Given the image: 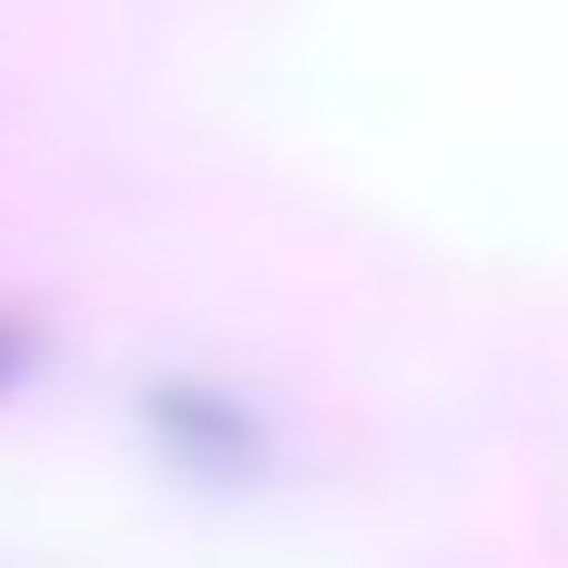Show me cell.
I'll use <instances>...</instances> for the list:
<instances>
[{
  "label": "cell",
  "mask_w": 568,
  "mask_h": 568,
  "mask_svg": "<svg viewBox=\"0 0 568 568\" xmlns=\"http://www.w3.org/2000/svg\"><path fill=\"white\" fill-rule=\"evenodd\" d=\"M140 419H150V439H160L170 469H200V479H220V489L270 469V429H260V409H250L240 389L150 379V389H140Z\"/></svg>",
  "instance_id": "1"
},
{
  "label": "cell",
  "mask_w": 568,
  "mask_h": 568,
  "mask_svg": "<svg viewBox=\"0 0 568 568\" xmlns=\"http://www.w3.org/2000/svg\"><path fill=\"white\" fill-rule=\"evenodd\" d=\"M20 359H30V339H20V329H0V389L20 379Z\"/></svg>",
  "instance_id": "2"
}]
</instances>
